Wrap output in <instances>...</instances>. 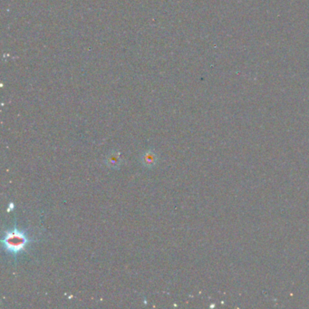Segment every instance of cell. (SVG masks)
Instances as JSON below:
<instances>
[{
    "label": "cell",
    "mask_w": 309,
    "mask_h": 309,
    "mask_svg": "<svg viewBox=\"0 0 309 309\" xmlns=\"http://www.w3.org/2000/svg\"><path fill=\"white\" fill-rule=\"evenodd\" d=\"M120 156L118 153L114 152L112 154H110L108 157V165L109 166L116 167L120 165Z\"/></svg>",
    "instance_id": "3957f363"
},
{
    "label": "cell",
    "mask_w": 309,
    "mask_h": 309,
    "mask_svg": "<svg viewBox=\"0 0 309 309\" xmlns=\"http://www.w3.org/2000/svg\"><path fill=\"white\" fill-rule=\"evenodd\" d=\"M27 244V238L22 232L18 230L10 231L4 238V246L10 252H19L24 248Z\"/></svg>",
    "instance_id": "6da1fadb"
},
{
    "label": "cell",
    "mask_w": 309,
    "mask_h": 309,
    "mask_svg": "<svg viewBox=\"0 0 309 309\" xmlns=\"http://www.w3.org/2000/svg\"><path fill=\"white\" fill-rule=\"evenodd\" d=\"M156 161H157V157L155 153L152 151L145 152L143 156V162L145 166H153L156 163Z\"/></svg>",
    "instance_id": "7a4b0ae2"
}]
</instances>
